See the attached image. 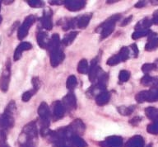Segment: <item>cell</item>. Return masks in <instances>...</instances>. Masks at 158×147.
I'll return each instance as SVG.
<instances>
[{"mask_svg":"<svg viewBox=\"0 0 158 147\" xmlns=\"http://www.w3.org/2000/svg\"><path fill=\"white\" fill-rule=\"evenodd\" d=\"M38 129L35 122H31L23 127L18 138L19 147H35Z\"/></svg>","mask_w":158,"mask_h":147,"instance_id":"1","label":"cell"},{"mask_svg":"<svg viewBox=\"0 0 158 147\" xmlns=\"http://www.w3.org/2000/svg\"><path fill=\"white\" fill-rule=\"evenodd\" d=\"M16 109V103L14 101H11L5 108L4 112L0 117V132H6L14 126V114Z\"/></svg>","mask_w":158,"mask_h":147,"instance_id":"2","label":"cell"},{"mask_svg":"<svg viewBox=\"0 0 158 147\" xmlns=\"http://www.w3.org/2000/svg\"><path fill=\"white\" fill-rule=\"evenodd\" d=\"M121 18V14L117 13L111 16L108 19H106L104 23H102L96 29V32L101 33V40H104L108 37L111 33L113 32L115 27V23L118 22Z\"/></svg>","mask_w":158,"mask_h":147,"instance_id":"3","label":"cell"},{"mask_svg":"<svg viewBox=\"0 0 158 147\" xmlns=\"http://www.w3.org/2000/svg\"><path fill=\"white\" fill-rule=\"evenodd\" d=\"M136 101L138 103H143L144 102H152L158 101V85L152 86L149 90L141 91L135 96Z\"/></svg>","mask_w":158,"mask_h":147,"instance_id":"4","label":"cell"},{"mask_svg":"<svg viewBox=\"0 0 158 147\" xmlns=\"http://www.w3.org/2000/svg\"><path fill=\"white\" fill-rule=\"evenodd\" d=\"M10 79H11V60L10 59H7L0 78V89L2 90V92H7L9 87Z\"/></svg>","mask_w":158,"mask_h":147,"instance_id":"5","label":"cell"},{"mask_svg":"<svg viewBox=\"0 0 158 147\" xmlns=\"http://www.w3.org/2000/svg\"><path fill=\"white\" fill-rule=\"evenodd\" d=\"M35 22V17L33 15L27 16V18H25L24 22L18 28V32H17V37L19 40H23L28 35L29 29L34 24Z\"/></svg>","mask_w":158,"mask_h":147,"instance_id":"6","label":"cell"},{"mask_svg":"<svg viewBox=\"0 0 158 147\" xmlns=\"http://www.w3.org/2000/svg\"><path fill=\"white\" fill-rule=\"evenodd\" d=\"M101 147H122L123 146V138L118 136L106 137L103 141L99 143Z\"/></svg>","mask_w":158,"mask_h":147,"instance_id":"7","label":"cell"},{"mask_svg":"<svg viewBox=\"0 0 158 147\" xmlns=\"http://www.w3.org/2000/svg\"><path fill=\"white\" fill-rule=\"evenodd\" d=\"M101 73V67L98 65V60L94 59L91 62L90 67H89L88 72V79L91 81V83H94L96 79H98Z\"/></svg>","mask_w":158,"mask_h":147,"instance_id":"8","label":"cell"},{"mask_svg":"<svg viewBox=\"0 0 158 147\" xmlns=\"http://www.w3.org/2000/svg\"><path fill=\"white\" fill-rule=\"evenodd\" d=\"M64 58L65 55L60 48L52 50L50 52V64L53 67H57L63 62Z\"/></svg>","mask_w":158,"mask_h":147,"instance_id":"9","label":"cell"},{"mask_svg":"<svg viewBox=\"0 0 158 147\" xmlns=\"http://www.w3.org/2000/svg\"><path fill=\"white\" fill-rule=\"evenodd\" d=\"M62 103L65 107V109L69 111H73L77 108V98L73 93L69 92L66 96H64Z\"/></svg>","mask_w":158,"mask_h":147,"instance_id":"10","label":"cell"},{"mask_svg":"<svg viewBox=\"0 0 158 147\" xmlns=\"http://www.w3.org/2000/svg\"><path fill=\"white\" fill-rule=\"evenodd\" d=\"M86 4V2L83 0H66L64 6L68 10L71 12H77L82 9Z\"/></svg>","mask_w":158,"mask_h":147,"instance_id":"11","label":"cell"},{"mask_svg":"<svg viewBox=\"0 0 158 147\" xmlns=\"http://www.w3.org/2000/svg\"><path fill=\"white\" fill-rule=\"evenodd\" d=\"M65 107L63 105L62 102L56 101L54 102L53 105V118L54 121H58V120L63 118L65 113Z\"/></svg>","mask_w":158,"mask_h":147,"instance_id":"12","label":"cell"},{"mask_svg":"<svg viewBox=\"0 0 158 147\" xmlns=\"http://www.w3.org/2000/svg\"><path fill=\"white\" fill-rule=\"evenodd\" d=\"M148 42L145 45V50L147 51H152L158 48V37L156 32L151 31L149 35L148 36Z\"/></svg>","mask_w":158,"mask_h":147,"instance_id":"13","label":"cell"},{"mask_svg":"<svg viewBox=\"0 0 158 147\" xmlns=\"http://www.w3.org/2000/svg\"><path fill=\"white\" fill-rule=\"evenodd\" d=\"M69 127L72 130V132H73L74 135H77V136H81L83 134L86 129L83 122L80 119L74 120L73 122L69 125Z\"/></svg>","mask_w":158,"mask_h":147,"instance_id":"14","label":"cell"},{"mask_svg":"<svg viewBox=\"0 0 158 147\" xmlns=\"http://www.w3.org/2000/svg\"><path fill=\"white\" fill-rule=\"evenodd\" d=\"M40 23L43 28L46 30H51L53 28V22H52V11L51 9H47L46 12H44V15L40 19Z\"/></svg>","mask_w":158,"mask_h":147,"instance_id":"15","label":"cell"},{"mask_svg":"<svg viewBox=\"0 0 158 147\" xmlns=\"http://www.w3.org/2000/svg\"><path fill=\"white\" fill-rule=\"evenodd\" d=\"M31 48H32V45L30 42L26 41V42L21 43V44H20L17 48H16V50H15L14 55H13V59H14L15 61H17V60L21 59L22 53L24 52V51L31 50Z\"/></svg>","mask_w":158,"mask_h":147,"instance_id":"16","label":"cell"},{"mask_svg":"<svg viewBox=\"0 0 158 147\" xmlns=\"http://www.w3.org/2000/svg\"><path fill=\"white\" fill-rule=\"evenodd\" d=\"M92 17V13H85L83 15L78 16L76 18L77 28L79 29H84L87 27Z\"/></svg>","mask_w":158,"mask_h":147,"instance_id":"17","label":"cell"},{"mask_svg":"<svg viewBox=\"0 0 158 147\" xmlns=\"http://www.w3.org/2000/svg\"><path fill=\"white\" fill-rule=\"evenodd\" d=\"M37 43L40 48L42 49H47L49 42V38L48 37V34L45 32L40 31L36 35Z\"/></svg>","mask_w":158,"mask_h":147,"instance_id":"18","label":"cell"},{"mask_svg":"<svg viewBox=\"0 0 158 147\" xmlns=\"http://www.w3.org/2000/svg\"><path fill=\"white\" fill-rule=\"evenodd\" d=\"M144 146V140L141 136H134L128 140L124 145V147H143Z\"/></svg>","mask_w":158,"mask_h":147,"instance_id":"19","label":"cell"},{"mask_svg":"<svg viewBox=\"0 0 158 147\" xmlns=\"http://www.w3.org/2000/svg\"><path fill=\"white\" fill-rule=\"evenodd\" d=\"M110 99V93L107 91H102L96 96V102L98 106H104L107 104Z\"/></svg>","mask_w":158,"mask_h":147,"instance_id":"20","label":"cell"},{"mask_svg":"<svg viewBox=\"0 0 158 147\" xmlns=\"http://www.w3.org/2000/svg\"><path fill=\"white\" fill-rule=\"evenodd\" d=\"M60 44H61V41H60L59 34H57V33L53 34L51 38L49 39V45H48V47H47V50H49V52H51L52 50L59 49Z\"/></svg>","mask_w":158,"mask_h":147,"instance_id":"21","label":"cell"},{"mask_svg":"<svg viewBox=\"0 0 158 147\" xmlns=\"http://www.w3.org/2000/svg\"><path fill=\"white\" fill-rule=\"evenodd\" d=\"M152 24L153 23L152 19H149L148 18H145L137 23V25L134 27V29H135V31L148 30V28H150Z\"/></svg>","mask_w":158,"mask_h":147,"instance_id":"22","label":"cell"},{"mask_svg":"<svg viewBox=\"0 0 158 147\" xmlns=\"http://www.w3.org/2000/svg\"><path fill=\"white\" fill-rule=\"evenodd\" d=\"M109 80V75L107 73H101L98 78V83L96 84L101 91H106L107 82Z\"/></svg>","mask_w":158,"mask_h":147,"instance_id":"23","label":"cell"},{"mask_svg":"<svg viewBox=\"0 0 158 147\" xmlns=\"http://www.w3.org/2000/svg\"><path fill=\"white\" fill-rule=\"evenodd\" d=\"M78 34V32H76V31H73V32H70L69 34L65 35V37H64V39L62 40L61 44L62 45H71L72 42L75 40V38L77 37V36Z\"/></svg>","mask_w":158,"mask_h":147,"instance_id":"24","label":"cell"},{"mask_svg":"<svg viewBox=\"0 0 158 147\" xmlns=\"http://www.w3.org/2000/svg\"><path fill=\"white\" fill-rule=\"evenodd\" d=\"M157 78H153L149 75H145L141 79V84L143 86H155L157 85Z\"/></svg>","mask_w":158,"mask_h":147,"instance_id":"25","label":"cell"},{"mask_svg":"<svg viewBox=\"0 0 158 147\" xmlns=\"http://www.w3.org/2000/svg\"><path fill=\"white\" fill-rule=\"evenodd\" d=\"M145 114L148 117V118L154 122L157 119L158 117V109L153 107H147L145 109Z\"/></svg>","mask_w":158,"mask_h":147,"instance_id":"26","label":"cell"},{"mask_svg":"<svg viewBox=\"0 0 158 147\" xmlns=\"http://www.w3.org/2000/svg\"><path fill=\"white\" fill-rule=\"evenodd\" d=\"M77 72L79 74H88L89 72V65L88 62L86 59H82L79 61L77 65Z\"/></svg>","mask_w":158,"mask_h":147,"instance_id":"27","label":"cell"},{"mask_svg":"<svg viewBox=\"0 0 158 147\" xmlns=\"http://www.w3.org/2000/svg\"><path fill=\"white\" fill-rule=\"evenodd\" d=\"M72 143H73V147H86L87 144L86 142L81 138L80 136H77L74 135L73 138H72Z\"/></svg>","mask_w":158,"mask_h":147,"instance_id":"28","label":"cell"},{"mask_svg":"<svg viewBox=\"0 0 158 147\" xmlns=\"http://www.w3.org/2000/svg\"><path fill=\"white\" fill-rule=\"evenodd\" d=\"M135 107L134 106H129V107H126V106H121L118 107V112L120 113L122 116H129L133 112Z\"/></svg>","mask_w":158,"mask_h":147,"instance_id":"29","label":"cell"},{"mask_svg":"<svg viewBox=\"0 0 158 147\" xmlns=\"http://www.w3.org/2000/svg\"><path fill=\"white\" fill-rule=\"evenodd\" d=\"M77 78L74 76V75H70L68 80H67L66 83V87L69 90H73L75 88L77 87Z\"/></svg>","mask_w":158,"mask_h":147,"instance_id":"30","label":"cell"},{"mask_svg":"<svg viewBox=\"0 0 158 147\" xmlns=\"http://www.w3.org/2000/svg\"><path fill=\"white\" fill-rule=\"evenodd\" d=\"M117 55H118V56L120 59V61H122V62L126 61L129 58V50H128V47L123 46V47L121 48L119 52Z\"/></svg>","mask_w":158,"mask_h":147,"instance_id":"31","label":"cell"},{"mask_svg":"<svg viewBox=\"0 0 158 147\" xmlns=\"http://www.w3.org/2000/svg\"><path fill=\"white\" fill-rule=\"evenodd\" d=\"M156 69H157V65L156 63H146L142 66V71L145 74H148Z\"/></svg>","mask_w":158,"mask_h":147,"instance_id":"32","label":"cell"},{"mask_svg":"<svg viewBox=\"0 0 158 147\" xmlns=\"http://www.w3.org/2000/svg\"><path fill=\"white\" fill-rule=\"evenodd\" d=\"M151 32V30H143V31H135L132 35V38L133 40H137L143 37H148L149 35V33Z\"/></svg>","mask_w":158,"mask_h":147,"instance_id":"33","label":"cell"},{"mask_svg":"<svg viewBox=\"0 0 158 147\" xmlns=\"http://www.w3.org/2000/svg\"><path fill=\"white\" fill-rule=\"evenodd\" d=\"M130 78V72L128 70H121L118 75V80L120 83H124L127 82Z\"/></svg>","mask_w":158,"mask_h":147,"instance_id":"34","label":"cell"},{"mask_svg":"<svg viewBox=\"0 0 158 147\" xmlns=\"http://www.w3.org/2000/svg\"><path fill=\"white\" fill-rule=\"evenodd\" d=\"M147 131L150 134L158 135V122H152V123L148 125Z\"/></svg>","mask_w":158,"mask_h":147,"instance_id":"35","label":"cell"},{"mask_svg":"<svg viewBox=\"0 0 158 147\" xmlns=\"http://www.w3.org/2000/svg\"><path fill=\"white\" fill-rule=\"evenodd\" d=\"M121 61H120V59L119 57L118 56V55L116 54V55H113V56H111L110 58H109L107 61H106V64L110 66H114V65H116L119 64Z\"/></svg>","mask_w":158,"mask_h":147,"instance_id":"36","label":"cell"},{"mask_svg":"<svg viewBox=\"0 0 158 147\" xmlns=\"http://www.w3.org/2000/svg\"><path fill=\"white\" fill-rule=\"evenodd\" d=\"M27 3L31 8H42L44 6V3L40 0H27Z\"/></svg>","mask_w":158,"mask_h":147,"instance_id":"37","label":"cell"},{"mask_svg":"<svg viewBox=\"0 0 158 147\" xmlns=\"http://www.w3.org/2000/svg\"><path fill=\"white\" fill-rule=\"evenodd\" d=\"M31 83H32V85H33V91L35 93H36L38 90H39L40 87V80L38 77H34L32 78V80H31Z\"/></svg>","mask_w":158,"mask_h":147,"instance_id":"38","label":"cell"},{"mask_svg":"<svg viewBox=\"0 0 158 147\" xmlns=\"http://www.w3.org/2000/svg\"><path fill=\"white\" fill-rule=\"evenodd\" d=\"M35 93L33 91V89L29 90V91H27V92H25L23 94H22V100L23 102H28L31 98L32 97V96L35 94Z\"/></svg>","mask_w":158,"mask_h":147,"instance_id":"39","label":"cell"},{"mask_svg":"<svg viewBox=\"0 0 158 147\" xmlns=\"http://www.w3.org/2000/svg\"><path fill=\"white\" fill-rule=\"evenodd\" d=\"M141 121H142V117H139V116H136V117H134L129 121V123L131 125H133V126H138Z\"/></svg>","mask_w":158,"mask_h":147,"instance_id":"40","label":"cell"},{"mask_svg":"<svg viewBox=\"0 0 158 147\" xmlns=\"http://www.w3.org/2000/svg\"><path fill=\"white\" fill-rule=\"evenodd\" d=\"M152 23L153 24H155V25H158V9L157 10H156L154 13H153L152 15Z\"/></svg>","mask_w":158,"mask_h":147,"instance_id":"41","label":"cell"},{"mask_svg":"<svg viewBox=\"0 0 158 147\" xmlns=\"http://www.w3.org/2000/svg\"><path fill=\"white\" fill-rule=\"evenodd\" d=\"M132 48V50H133V56L134 57H138V45H136V44H132L130 46Z\"/></svg>","mask_w":158,"mask_h":147,"instance_id":"42","label":"cell"},{"mask_svg":"<svg viewBox=\"0 0 158 147\" xmlns=\"http://www.w3.org/2000/svg\"><path fill=\"white\" fill-rule=\"evenodd\" d=\"M49 3L52 5H60V4H64L65 1L64 0H50Z\"/></svg>","mask_w":158,"mask_h":147,"instance_id":"43","label":"cell"},{"mask_svg":"<svg viewBox=\"0 0 158 147\" xmlns=\"http://www.w3.org/2000/svg\"><path fill=\"white\" fill-rule=\"evenodd\" d=\"M132 18H133V16L132 15L128 17V18H124L123 22H122V23L120 24V27H125L126 25H128V23L131 22V20H132Z\"/></svg>","mask_w":158,"mask_h":147,"instance_id":"44","label":"cell"},{"mask_svg":"<svg viewBox=\"0 0 158 147\" xmlns=\"http://www.w3.org/2000/svg\"><path fill=\"white\" fill-rule=\"evenodd\" d=\"M147 5V3H146L145 1H139L138 3H136L134 7L135 8H143V7H145Z\"/></svg>","mask_w":158,"mask_h":147,"instance_id":"45","label":"cell"},{"mask_svg":"<svg viewBox=\"0 0 158 147\" xmlns=\"http://www.w3.org/2000/svg\"><path fill=\"white\" fill-rule=\"evenodd\" d=\"M14 1H3V3H5V4H11L12 3H13Z\"/></svg>","mask_w":158,"mask_h":147,"instance_id":"46","label":"cell"},{"mask_svg":"<svg viewBox=\"0 0 158 147\" xmlns=\"http://www.w3.org/2000/svg\"><path fill=\"white\" fill-rule=\"evenodd\" d=\"M151 3H152L153 5H157L158 1H151Z\"/></svg>","mask_w":158,"mask_h":147,"instance_id":"47","label":"cell"},{"mask_svg":"<svg viewBox=\"0 0 158 147\" xmlns=\"http://www.w3.org/2000/svg\"><path fill=\"white\" fill-rule=\"evenodd\" d=\"M116 2H118V0H113V1H107V3H116Z\"/></svg>","mask_w":158,"mask_h":147,"instance_id":"48","label":"cell"},{"mask_svg":"<svg viewBox=\"0 0 158 147\" xmlns=\"http://www.w3.org/2000/svg\"><path fill=\"white\" fill-rule=\"evenodd\" d=\"M152 146H153L152 143H150V144H148V145H147V147H152Z\"/></svg>","mask_w":158,"mask_h":147,"instance_id":"49","label":"cell"},{"mask_svg":"<svg viewBox=\"0 0 158 147\" xmlns=\"http://www.w3.org/2000/svg\"><path fill=\"white\" fill-rule=\"evenodd\" d=\"M2 16L0 15V24H1V23H2Z\"/></svg>","mask_w":158,"mask_h":147,"instance_id":"50","label":"cell"},{"mask_svg":"<svg viewBox=\"0 0 158 147\" xmlns=\"http://www.w3.org/2000/svg\"><path fill=\"white\" fill-rule=\"evenodd\" d=\"M156 65H158V59L156 60Z\"/></svg>","mask_w":158,"mask_h":147,"instance_id":"51","label":"cell"},{"mask_svg":"<svg viewBox=\"0 0 158 147\" xmlns=\"http://www.w3.org/2000/svg\"><path fill=\"white\" fill-rule=\"evenodd\" d=\"M1 3H2V2L0 1V9H1Z\"/></svg>","mask_w":158,"mask_h":147,"instance_id":"52","label":"cell"},{"mask_svg":"<svg viewBox=\"0 0 158 147\" xmlns=\"http://www.w3.org/2000/svg\"><path fill=\"white\" fill-rule=\"evenodd\" d=\"M156 84H157V85H158V78H157V82H156Z\"/></svg>","mask_w":158,"mask_h":147,"instance_id":"53","label":"cell"}]
</instances>
